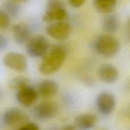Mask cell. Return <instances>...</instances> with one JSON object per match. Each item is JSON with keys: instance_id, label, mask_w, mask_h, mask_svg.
Returning a JSON list of instances; mask_svg holds the SVG:
<instances>
[{"instance_id": "obj_1", "label": "cell", "mask_w": 130, "mask_h": 130, "mask_svg": "<svg viewBox=\"0 0 130 130\" xmlns=\"http://www.w3.org/2000/svg\"><path fill=\"white\" fill-rule=\"evenodd\" d=\"M66 57V51L62 46L56 45L51 47L43 57L39 66V72L44 75L55 73L62 67Z\"/></svg>"}, {"instance_id": "obj_2", "label": "cell", "mask_w": 130, "mask_h": 130, "mask_svg": "<svg viewBox=\"0 0 130 130\" xmlns=\"http://www.w3.org/2000/svg\"><path fill=\"white\" fill-rule=\"evenodd\" d=\"M96 52L106 57H112L117 55L120 50V43L117 38L110 34H102L95 41Z\"/></svg>"}, {"instance_id": "obj_3", "label": "cell", "mask_w": 130, "mask_h": 130, "mask_svg": "<svg viewBox=\"0 0 130 130\" xmlns=\"http://www.w3.org/2000/svg\"><path fill=\"white\" fill-rule=\"evenodd\" d=\"M68 17V13L63 1L51 0L48 1L46 11L43 17V21L47 23L63 21Z\"/></svg>"}, {"instance_id": "obj_4", "label": "cell", "mask_w": 130, "mask_h": 130, "mask_svg": "<svg viewBox=\"0 0 130 130\" xmlns=\"http://www.w3.org/2000/svg\"><path fill=\"white\" fill-rule=\"evenodd\" d=\"M49 49V41L45 36L41 34L30 37L26 43L27 53L33 58L43 57Z\"/></svg>"}, {"instance_id": "obj_5", "label": "cell", "mask_w": 130, "mask_h": 130, "mask_svg": "<svg viewBox=\"0 0 130 130\" xmlns=\"http://www.w3.org/2000/svg\"><path fill=\"white\" fill-rule=\"evenodd\" d=\"M58 112V107L52 101H44L36 105L32 110L34 118L39 121H46L53 118Z\"/></svg>"}, {"instance_id": "obj_6", "label": "cell", "mask_w": 130, "mask_h": 130, "mask_svg": "<svg viewBox=\"0 0 130 130\" xmlns=\"http://www.w3.org/2000/svg\"><path fill=\"white\" fill-rule=\"evenodd\" d=\"M72 30L71 25L66 21L52 23L46 28L47 34L55 39L63 41L69 36Z\"/></svg>"}, {"instance_id": "obj_7", "label": "cell", "mask_w": 130, "mask_h": 130, "mask_svg": "<svg viewBox=\"0 0 130 130\" xmlns=\"http://www.w3.org/2000/svg\"><path fill=\"white\" fill-rule=\"evenodd\" d=\"M3 61L6 67L17 72H24L28 67L26 57L23 54L17 52L8 53L5 55Z\"/></svg>"}, {"instance_id": "obj_8", "label": "cell", "mask_w": 130, "mask_h": 130, "mask_svg": "<svg viewBox=\"0 0 130 130\" xmlns=\"http://www.w3.org/2000/svg\"><path fill=\"white\" fill-rule=\"evenodd\" d=\"M116 103L115 96L110 93L102 92L96 97V104L97 109L104 115H109L114 111Z\"/></svg>"}, {"instance_id": "obj_9", "label": "cell", "mask_w": 130, "mask_h": 130, "mask_svg": "<svg viewBox=\"0 0 130 130\" xmlns=\"http://www.w3.org/2000/svg\"><path fill=\"white\" fill-rule=\"evenodd\" d=\"M3 121L8 126H14L20 124H27L29 117L21 110L17 108H12L4 114Z\"/></svg>"}, {"instance_id": "obj_10", "label": "cell", "mask_w": 130, "mask_h": 130, "mask_svg": "<svg viewBox=\"0 0 130 130\" xmlns=\"http://www.w3.org/2000/svg\"><path fill=\"white\" fill-rule=\"evenodd\" d=\"M38 91L33 88L28 86L19 90L17 93V100L19 104L25 107L34 105L38 99Z\"/></svg>"}, {"instance_id": "obj_11", "label": "cell", "mask_w": 130, "mask_h": 130, "mask_svg": "<svg viewBox=\"0 0 130 130\" xmlns=\"http://www.w3.org/2000/svg\"><path fill=\"white\" fill-rule=\"evenodd\" d=\"M99 76L105 83H114L119 77V72L113 65L109 63L102 65L99 69Z\"/></svg>"}, {"instance_id": "obj_12", "label": "cell", "mask_w": 130, "mask_h": 130, "mask_svg": "<svg viewBox=\"0 0 130 130\" xmlns=\"http://www.w3.org/2000/svg\"><path fill=\"white\" fill-rule=\"evenodd\" d=\"M12 32L14 41L18 44L27 43L30 38V29L24 23H19L13 25Z\"/></svg>"}, {"instance_id": "obj_13", "label": "cell", "mask_w": 130, "mask_h": 130, "mask_svg": "<svg viewBox=\"0 0 130 130\" xmlns=\"http://www.w3.org/2000/svg\"><path fill=\"white\" fill-rule=\"evenodd\" d=\"M59 90V86L52 80H44L38 86V93L43 98H50L55 96Z\"/></svg>"}, {"instance_id": "obj_14", "label": "cell", "mask_w": 130, "mask_h": 130, "mask_svg": "<svg viewBox=\"0 0 130 130\" xmlns=\"http://www.w3.org/2000/svg\"><path fill=\"white\" fill-rule=\"evenodd\" d=\"M96 122V118L94 114H82L75 119V126L79 130H89L94 126Z\"/></svg>"}, {"instance_id": "obj_15", "label": "cell", "mask_w": 130, "mask_h": 130, "mask_svg": "<svg viewBox=\"0 0 130 130\" xmlns=\"http://www.w3.org/2000/svg\"><path fill=\"white\" fill-rule=\"evenodd\" d=\"M119 19L115 15H106L103 20V29L107 33H115L119 29Z\"/></svg>"}, {"instance_id": "obj_16", "label": "cell", "mask_w": 130, "mask_h": 130, "mask_svg": "<svg viewBox=\"0 0 130 130\" xmlns=\"http://www.w3.org/2000/svg\"><path fill=\"white\" fill-rule=\"evenodd\" d=\"M116 1H105V0H95L93 5L96 11L102 13H108L110 12L116 6Z\"/></svg>"}, {"instance_id": "obj_17", "label": "cell", "mask_w": 130, "mask_h": 130, "mask_svg": "<svg viewBox=\"0 0 130 130\" xmlns=\"http://www.w3.org/2000/svg\"><path fill=\"white\" fill-rule=\"evenodd\" d=\"M4 11L10 17H17L21 11V6L17 1H7L3 4Z\"/></svg>"}, {"instance_id": "obj_18", "label": "cell", "mask_w": 130, "mask_h": 130, "mask_svg": "<svg viewBox=\"0 0 130 130\" xmlns=\"http://www.w3.org/2000/svg\"><path fill=\"white\" fill-rule=\"evenodd\" d=\"M29 80L24 76H18L10 80L8 86L12 90H20L29 86Z\"/></svg>"}, {"instance_id": "obj_19", "label": "cell", "mask_w": 130, "mask_h": 130, "mask_svg": "<svg viewBox=\"0 0 130 130\" xmlns=\"http://www.w3.org/2000/svg\"><path fill=\"white\" fill-rule=\"evenodd\" d=\"M10 23V17L4 10H0V30H4L8 28Z\"/></svg>"}, {"instance_id": "obj_20", "label": "cell", "mask_w": 130, "mask_h": 130, "mask_svg": "<svg viewBox=\"0 0 130 130\" xmlns=\"http://www.w3.org/2000/svg\"><path fill=\"white\" fill-rule=\"evenodd\" d=\"M8 39L5 35L0 34V51L6 49L8 46Z\"/></svg>"}, {"instance_id": "obj_21", "label": "cell", "mask_w": 130, "mask_h": 130, "mask_svg": "<svg viewBox=\"0 0 130 130\" xmlns=\"http://www.w3.org/2000/svg\"><path fill=\"white\" fill-rule=\"evenodd\" d=\"M19 130H41L39 126L35 123H27L24 124Z\"/></svg>"}, {"instance_id": "obj_22", "label": "cell", "mask_w": 130, "mask_h": 130, "mask_svg": "<svg viewBox=\"0 0 130 130\" xmlns=\"http://www.w3.org/2000/svg\"><path fill=\"white\" fill-rule=\"evenodd\" d=\"M69 4L73 8H79L85 4V0H69L68 1Z\"/></svg>"}, {"instance_id": "obj_23", "label": "cell", "mask_w": 130, "mask_h": 130, "mask_svg": "<svg viewBox=\"0 0 130 130\" xmlns=\"http://www.w3.org/2000/svg\"><path fill=\"white\" fill-rule=\"evenodd\" d=\"M126 33L127 36L130 39V17L128 19L126 24Z\"/></svg>"}, {"instance_id": "obj_24", "label": "cell", "mask_w": 130, "mask_h": 130, "mask_svg": "<svg viewBox=\"0 0 130 130\" xmlns=\"http://www.w3.org/2000/svg\"><path fill=\"white\" fill-rule=\"evenodd\" d=\"M60 130H77L76 128L73 126L71 125H66L63 126Z\"/></svg>"}, {"instance_id": "obj_25", "label": "cell", "mask_w": 130, "mask_h": 130, "mask_svg": "<svg viewBox=\"0 0 130 130\" xmlns=\"http://www.w3.org/2000/svg\"><path fill=\"white\" fill-rule=\"evenodd\" d=\"M1 97V91H0V98Z\"/></svg>"}, {"instance_id": "obj_26", "label": "cell", "mask_w": 130, "mask_h": 130, "mask_svg": "<svg viewBox=\"0 0 130 130\" xmlns=\"http://www.w3.org/2000/svg\"><path fill=\"white\" fill-rule=\"evenodd\" d=\"M50 130H54V129H50Z\"/></svg>"}]
</instances>
